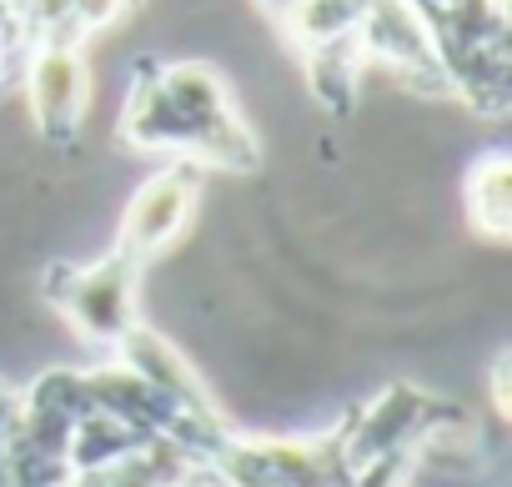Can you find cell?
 Wrapping results in <instances>:
<instances>
[{
	"instance_id": "obj_1",
	"label": "cell",
	"mask_w": 512,
	"mask_h": 487,
	"mask_svg": "<svg viewBox=\"0 0 512 487\" xmlns=\"http://www.w3.org/2000/svg\"><path fill=\"white\" fill-rule=\"evenodd\" d=\"M116 136L136 151H171L201 171L262 166V141L231 106L221 71L206 61H136Z\"/></svg>"
},
{
	"instance_id": "obj_2",
	"label": "cell",
	"mask_w": 512,
	"mask_h": 487,
	"mask_svg": "<svg viewBox=\"0 0 512 487\" xmlns=\"http://www.w3.org/2000/svg\"><path fill=\"white\" fill-rule=\"evenodd\" d=\"M407 6L447 91L462 96L477 116H502L512 86V36L502 0H407Z\"/></svg>"
},
{
	"instance_id": "obj_3",
	"label": "cell",
	"mask_w": 512,
	"mask_h": 487,
	"mask_svg": "<svg viewBox=\"0 0 512 487\" xmlns=\"http://www.w3.org/2000/svg\"><path fill=\"white\" fill-rule=\"evenodd\" d=\"M347 412L317 437H246L226 432L201 457V487H357Z\"/></svg>"
},
{
	"instance_id": "obj_4",
	"label": "cell",
	"mask_w": 512,
	"mask_h": 487,
	"mask_svg": "<svg viewBox=\"0 0 512 487\" xmlns=\"http://www.w3.org/2000/svg\"><path fill=\"white\" fill-rule=\"evenodd\" d=\"M141 262L126 257L121 247H111L106 257L71 267V262H51L41 277V297L91 342L116 352L136 327H141Z\"/></svg>"
},
{
	"instance_id": "obj_5",
	"label": "cell",
	"mask_w": 512,
	"mask_h": 487,
	"mask_svg": "<svg viewBox=\"0 0 512 487\" xmlns=\"http://www.w3.org/2000/svg\"><path fill=\"white\" fill-rule=\"evenodd\" d=\"M26 66V111L31 126L51 146H71L86 106H91V71H86V46H31L21 56Z\"/></svg>"
},
{
	"instance_id": "obj_6",
	"label": "cell",
	"mask_w": 512,
	"mask_h": 487,
	"mask_svg": "<svg viewBox=\"0 0 512 487\" xmlns=\"http://www.w3.org/2000/svg\"><path fill=\"white\" fill-rule=\"evenodd\" d=\"M196 196H201V166L171 161L166 171H156V176L131 196V206H126V216H121V231H116V247L146 267L151 257H161L171 241L191 226Z\"/></svg>"
},
{
	"instance_id": "obj_7",
	"label": "cell",
	"mask_w": 512,
	"mask_h": 487,
	"mask_svg": "<svg viewBox=\"0 0 512 487\" xmlns=\"http://www.w3.org/2000/svg\"><path fill=\"white\" fill-rule=\"evenodd\" d=\"M111 357H116V362H126L131 372H141L146 382H156V387H161L166 397H176L181 407H191V412H221V407H216V397L206 392V382L191 372V362H186V357H181L161 332H151L146 322H141V327H136V332H131Z\"/></svg>"
},
{
	"instance_id": "obj_8",
	"label": "cell",
	"mask_w": 512,
	"mask_h": 487,
	"mask_svg": "<svg viewBox=\"0 0 512 487\" xmlns=\"http://www.w3.org/2000/svg\"><path fill=\"white\" fill-rule=\"evenodd\" d=\"M467 226L502 247L512 236V156L507 151H482L467 171Z\"/></svg>"
},
{
	"instance_id": "obj_9",
	"label": "cell",
	"mask_w": 512,
	"mask_h": 487,
	"mask_svg": "<svg viewBox=\"0 0 512 487\" xmlns=\"http://www.w3.org/2000/svg\"><path fill=\"white\" fill-rule=\"evenodd\" d=\"M492 407L507 417V352H502L497 367H492Z\"/></svg>"
},
{
	"instance_id": "obj_10",
	"label": "cell",
	"mask_w": 512,
	"mask_h": 487,
	"mask_svg": "<svg viewBox=\"0 0 512 487\" xmlns=\"http://www.w3.org/2000/svg\"><path fill=\"white\" fill-rule=\"evenodd\" d=\"M256 6H262V16H272V21H277V16L292 6V0H256Z\"/></svg>"
}]
</instances>
